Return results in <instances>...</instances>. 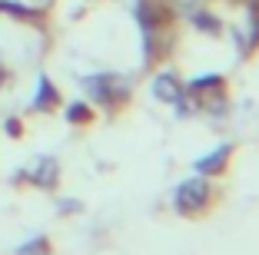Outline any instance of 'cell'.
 I'll list each match as a JSON object with an SVG mask.
<instances>
[{"label": "cell", "mask_w": 259, "mask_h": 255, "mask_svg": "<svg viewBox=\"0 0 259 255\" xmlns=\"http://www.w3.org/2000/svg\"><path fill=\"white\" fill-rule=\"evenodd\" d=\"M223 159H226V149H220V152H213L209 159H203V163H199V169H203V173H216Z\"/></svg>", "instance_id": "7a4b0ae2"}, {"label": "cell", "mask_w": 259, "mask_h": 255, "mask_svg": "<svg viewBox=\"0 0 259 255\" xmlns=\"http://www.w3.org/2000/svg\"><path fill=\"white\" fill-rule=\"evenodd\" d=\"M203 199H206V186L203 182H186V186L176 192V206H180V209H196Z\"/></svg>", "instance_id": "6da1fadb"}]
</instances>
